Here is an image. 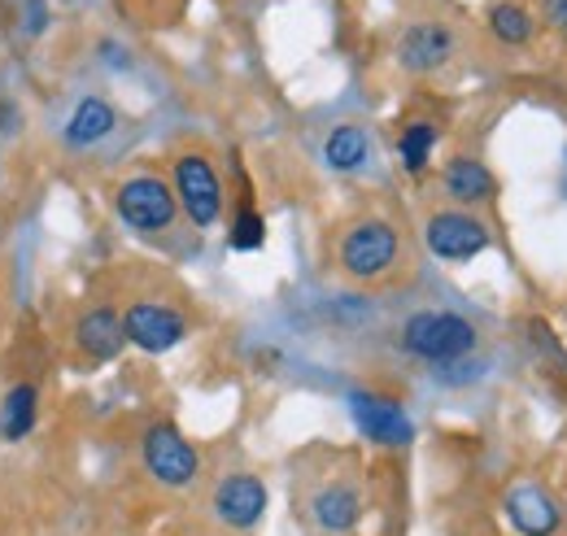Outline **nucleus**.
Here are the masks:
<instances>
[{"mask_svg": "<svg viewBox=\"0 0 567 536\" xmlns=\"http://www.w3.org/2000/svg\"><path fill=\"white\" fill-rule=\"evenodd\" d=\"M262 240H267L262 218L254 209H240L236 223H231V249H262Z\"/></svg>", "mask_w": 567, "mask_h": 536, "instance_id": "20", "label": "nucleus"}, {"mask_svg": "<svg viewBox=\"0 0 567 536\" xmlns=\"http://www.w3.org/2000/svg\"><path fill=\"white\" fill-rule=\"evenodd\" d=\"M436 148V132L427 127V123H415L411 132L402 135V144H398V153H402V166L406 171H424L427 166V153Z\"/></svg>", "mask_w": 567, "mask_h": 536, "instance_id": "18", "label": "nucleus"}, {"mask_svg": "<svg viewBox=\"0 0 567 536\" xmlns=\"http://www.w3.org/2000/svg\"><path fill=\"white\" fill-rule=\"evenodd\" d=\"M350 414H354L358 432L371 436L375 445H406L415 436V423L411 414L389 398H375V393H354L350 398Z\"/></svg>", "mask_w": 567, "mask_h": 536, "instance_id": "7", "label": "nucleus"}, {"mask_svg": "<svg viewBox=\"0 0 567 536\" xmlns=\"http://www.w3.org/2000/svg\"><path fill=\"white\" fill-rule=\"evenodd\" d=\"M398 258V231L380 218L371 223H358L354 231L341 240V267L350 270L354 279H375L393 267Z\"/></svg>", "mask_w": 567, "mask_h": 536, "instance_id": "3", "label": "nucleus"}, {"mask_svg": "<svg viewBox=\"0 0 567 536\" xmlns=\"http://www.w3.org/2000/svg\"><path fill=\"white\" fill-rule=\"evenodd\" d=\"M450 49H454V40H450L445 27L420 22V27H411V31L402 35L398 58H402V66L406 70H436L445 58H450Z\"/></svg>", "mask_w": 567, "mask_h": 536, "instance_id": "12", "label": "nucleus"}, {"mask_svg": "<svg viewBox=\"0 0 567 536\" xmlns=\"http://www.w3.org/2000/svg\"><path fill=\"white\" fill-rule=\"evenodd\" d=\"M31 427H35V389L18 384L4 393V405H0V436L22 441V436H31Z\"/></svg>", "mask_w": 567, "mask_h": 536, "instance_id": "15", "label": "nucleus"}, {"mask_svg": "<svg viewBox=\"0 0 567 536\" xmlns=\"http://www.w3.org/2000/svg\"><path fill=\"white\" fill-rule=\"evenodd\" d=\"M118 214L136 231H162L175 223V193L153 175H136L118 188Z\"/></svg>", "mask_w": 567, "mask_h": 536, "instance_id": "4", "label": "nucleus"}, {"mask_svg": "<svg viewBox=\"0 0 567 536\" xmlns=\"http://www.w3.org/2000/svg\"><path fill=\"white\" fill-rule=\"evenodd\" d=\"M123 319L114 315V310H87L83 319H79V349L87 353V358H96V362H110V358H118L123 353Z\"/></svg>", "mask_w": 567, "mask_h": 536, "instance_id": "11", "label": "nucleus"}, {"mask_svg": "<svg viewBox=\"0 0 567 536\" xmlns=\"http://www.w3.org/2000/svg\"><path fill=\"white\" fill-rule=\"evenodd\" d=\"M144 467H148V475H153L157 484L179 488V484L197 480L202 458H197V450H193L171 423H153V427L144 432Z\"/></svg>", "mask_w": 567, "mask_h": 536, "instance_id": "2", "label": "nucleus"}, {"mask_svg": "<svg viewBox=\"0 0 567 536\" xmlns=\"http://www.w3.org/2000/svg\"><path fill=\"white\" fill-rule=\"evenodd\" d=\"M214 511L227 528H254L267 511V488L254 475H227L214 493Z\"/></svg>", "mask_w": 567, "mask_h": 536, "instance_id": "9", "label": "nucleus"}, {"mask_svg": "<svg viewBox=\"0 0 567 536\" xmlns=\"http://www.w3.org/2000/svg\"><path fill=\"white\" fill-rule=\"evenodd\" d=\"M114 127H118L114 105L101 101V96H83V101L74 105L71 123H66V140H71L74 148H87V144H101Z\"/></svg>", "mask_w": 567, "mask_h": 536, "instance_id": "13", "label": "nucleus"}, {"mask_svg": "<svg viewBox=\"0 0 567 536\" xmlns=\"http://www.w3.org/2000/svg\"><path fill=\"white\" fill-rule=\"evenodd\" d=\"M123 332L132 344H141L144 353H166V349H175L184 332H188V323H184V315H175V310H166V306H132L127 315H123Z\"/></svg>", "mask_w": 567, "mask_h": 536, "instance_id": "8", "label": "nucleus"}, {"mask_svg": "<svg viewBox=\"0 0 567 536\" xmlns=\"http://www.w3.org/2000/svg\"><path fill=\"white\" fill-rule=\"evenodd\" d=\"M445 188H450V197H458V202H485V197L494 193V175H489L481 162H454V166L445 171Z\"/></svg>", "mask_w": 567, "mask_h": 536, "instance_id": "17", "label": "nucleus"}, {"mask_svg": "<svg viewBox=\"0 0 567 536\" xmlns=\"http://www.w3.org/2000/svg\"><path fill=\"white\" fill-rule=\"evenodd\" d=\"M494 31H497V40H506V44H524V40L533 35V18H528L519 4H497Z\"/></svg>", "mask_w": 567, "mask_h": 536, "instance_id": "19", "label": "nucleus"}, {"mask_svg": "<svg viewBox=\"0 0 567 536\" xmlns=\"http://www.w3.org/2000/svg\"><path fill=\"white\" fill-rule=\"evenodd\" d=\"M175 188H179V202L188 209V218L197 227H214L218 223V209H223V188H218V175L206 157L188 153L179 157L175 166Z\"/></svg>", "mask_w": 567, "mask_h": 536, "instance_id": "6", "label": "nucleus"}, {"mask_svg": "<svg viewBox=\"0 0 567 536\" xmlns=\"http://www.w3.org/2000/svg\"><path fill=\"white\" fill-rule=\"evenodd\" d=\"M358 511H362V502L346 484H332V488H323L315 497V519H319L323 533H350L358 524Z\"/></svg>", "mask_w": 567, "mask_h": 536, "instance_id": "14", "label": "nucleus"}, {"mask_svg": "<svg viewBox=\"0 0 567 536\" xmlns=\"http://www.w3.org/2000/svg\"><path fill=\"white\" fill-rule=\"evenodd\" d=\"M402 344L411 353H420L427 362H454V358H467L472 344H476V328L463 319V315H450V310H424V315H411L406 328H402Z\"/></svg>", "mask_w": 567, "mask_h": 536, "instance_id": "1", "label": "nucleus"}, {"mask_svg": "<svg viewBox=\"0 0 567 536\" xmlns=\"http://www.w3.org/2000/svg\"><path fill=\"white\" fill-rule=\"evenodd\" d=\"M506 515H511V524L524 536H550L559 528V502L546 488H537V484L511 488L506 493Z\"/></svg>", "mask_w": 567, "mask_h": 536, "instance_id": "10", "label": "nucleus"}, {"mask_svg": "<svg viewBox=\"0 0 567 536\" xmlns=\"http://www.w3.org/2000/svg\"><path fill=\"white\" fill-rule=\"evenodd\" d=\"M564 193H567V153H564Z\"/></svg>", "mask_w": 567, "mask_h": 536, "instance_id": "22", "label": "nucleus"}, {"mask_svg": "<svg viewBox=\"0 0 567 536\" xmlns=\"http://www.w3.org/2000/svg\"><path fill=\"white\" fill-rule=\"evenodd\" d=\"M542 9H546V22L550 27L567 31V0H542Z\"/></svg>", "mask_w": 567, "mask_h": 536, "instance_id": "21", "label": "nucleus"}, {"mask_svg": "<svg viewBox=\"0 0 567 536\" xmlns=\"http://www.w3.org/2000/svg\"><path fill=\"white\" fill-rule=\"evenodd\" d=\"M485 245H489V231H485V223L472 218V214L445 209V214H432V218H427V249H432L441 262H467V258H476Z\"/></svg>", "mask_w": 567, "mask_h": 536, "instance_id": "5", "label": "nucleus"}, {"mask_svg": "<svg viewBox=\"0 0 567 536\" xmlns=\"http://www.w3.org/2000/svg\"><path fill=\"white\" fill-rule=\"evenodd\" d=\"M367 153H371V140L362 127H337L323 144V157L332 171H358L367 162Z\"/></svg>", "mask_w": 567, "mask_h": 536, "instance_id": "16", "label": "nucleus"}]
</instances>
